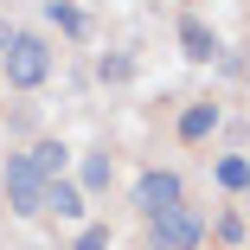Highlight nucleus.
<instances>
[{"label":"nucleus","instance_id":"6e6552de","mask_svg":"<svg viewBox=\"0 0 250 250\" xmlns=\"http://www.w3.org/2000/svg\"><path fill=\"white\" fill-rule=\"evenodd\" d=\"M26 154H32V167L45 180H64V167H71V147L64 141H39V147H26Z\"/></svg>","mask_w":250,"mask_h":250},{"label":"nucleus","instance_id":"ddd939ff","mask_svg":"<svg viewBox=\"0 0 250 250\" xmlns=\"http://www.w3.org/2000/svg\"><path fill=\"white\" fill-rule=\"evenodd\" d=\"M218 237H225V244H244V218L225 212V218H218Z\"/></svg>","mask_w":250,"mask_h":250},{"label":"nucleus","instance_id":"dca6fc26","mask_svg":"<svg viewBox=\"0 0 250 250\" xmlns=\"http://www.w3.org/2000/svg\"><path fill=\"white\" fill-rule=\"evenodd\" d=\"M244 77H250V71H244Z\"/></svg>","mask_w":250,"mask_h":250},{"label":"nucleus","instance_id":"20e7f679","mask_svg":"<svg viewBox=\"0 0 250 250\" xmlns=\"http://www.w3.org/2000/svg\"><path fill=\"white\" fill-rule=\"evenodd\" d=\"M199 237H206V218L192 206H173L167 218H154V250H199Z\"/></svg>","mask_w":250,"mask_h":250},{"label":"nucleus","instance_id":"2eb2a0df","mask_svg":"<svg viewBox=\"0 0 250 250\" xmlns=\"http://www.w3.org/2000/svg\"><path fill=\"white\" fill-rule=\"evenodd\" d=\"M7 45H13V26H0V58H7Z\"/></svg>","mask_w":250,"mask_h":250},{"label":"nucleus","instance_id":"39448f33","mask_svg":"<svg viewBox=\"0 0 250 250\" xmlns=\"http://www.w3.org/2000/svg\"><path fill=\"white\" fill-rule=\"evenodd\" d=\"M180 45H186V58H192V64H212V58H225V52H218V32H212L206 20H199V13H186V20H180Z\"/></svg>","mask_w":250,"mask_h":250},{"label":"nucleus","instance_id":"4468645a","mask_svg":"<svg viewBox=\"0 0 250 250\" xmlns=\"http://www.w3.org/2000/svg\"><path fill=\"white\" fill-rule=\"evenodd\" d=\"M96 71H103V77H116V83H122V77H128V71H135V64H128V58H122V52H116V58H103V64H96Z\"/></svg>","mask_w":250,"mask_h":250},{"label":"nucleus","instance_id":"f8f14e48","mask_svg":"<svg viewBox=\"0 0 250 250\" xmlns=\"http://www.w3.org/2000/svg\"><path fill=\"white\" fill-rule=\"evenodd\" d=\"M77 250H109V231H103V225H83V231H77Z\"/></svg>","mask_w":250,"mask_h":250},{"label":"nucleus","instance_id":"7ed1b4c3","mask_svg":"<svg viewBox=\"0 0 250 250\" xmlns=\"http://www.w3.org/2000/svg\"><path fill=\"white\" fill-rule=\"evenodd\" d=\"M173 206H186V199H180V173H173V167H147V173L135 180V212L154 225V218H167Z\"/></svg>","mask_w":250,"mask_h":250},{"label":"nucleus","instance_id":"0eeeda50","mask_svg":"<svg viewBox=\"0 0 250 250\" xmlns=\"http://www.w3.org/2000/svg\"><path fill=\"white\" fill-rule=\"evenodd\" d=\"M218 128V103H186L180 109V141H206Z\"/></svg>","mask_w":250,"mask_h":250},{"label":"nucleus","instance_id":"9b49d317","mask_svg":"<svg viewBox=\"0 0 250 250\" xmlns=\"http://www.w3.org/2000/svg\"><path fill=\"white\" fill-rule=\"evenodd\" d=\"M45 20H52V26H64V32H83V13L71 7V0H45Z\"/></svg>","mask_w":250,"mask_h":250},{"label":"nucleus","instance_id":"1a4fd4ad","mask_svg":"<svg viewBox=\"0 0 250 250\" xmlns=\"http://www.w3.org/2000/svg\"><path fill=\"white\" fill-rule=\"evenodd\" d=\"M109 173H116V161H109V154H83V167H77L83 192H103V186H109Z\"/></svg>","mask_w":250,"mask_h":250},{"label":"nucleus","instance_id":"f257e3e1","mask_svg":"<svg viewBox=\"0 0 250 250\" xmlns=\"http://www.w3.org/2000/svg\"><path fill=\"white\" fill-rule=\"evenodd\" d=\"M0 71H7L13 90H39L45 77H52V45H45L39 32H13L7 58H0Z\"/></svg>","mask_w":250,"mask_h":250},{"label":"nucleus","instance_id":"9d476101","mask_svg":"<svg viewBox=\"0 0 250 250\" xmlns=\"http://www.w3.org/2000/svg\"><path fill=\"white\" fill-rule=\"evenodd\" d=\"M218 186L250 192V161H244V154H225V161H218Z\"/></svg>","mask_w":250,"mask_h":250},{"label":"nucleus","instance_id":"423d86ee","mask_svg":"<svg viewBox=\"0 0 250 250\" xmlns=\"http://www.w3.org/2000/svg\"><path fill=\"white\" fill-rule=\"evenodd\" d=\"M45 212H58V218H83V212H90V206H83V186L52 180V186H45Z\"/></svg>","mask_w":250,"mask_h":250},{"label":"nucleus","instance_id":"f03ea898","mask_svg":"<svg viewBox=\"0 0 250 250\" xmlns=\"http://www.w3.org/2000/svg\"><path fill=\"white\" fill-rule=\"evenodd\" d=\"M45 186H52V180L32 167V154H7V206L20 218H39L45 212Z\"/></svg>","mask_w":250,"mask_h":250}]
</instances>
